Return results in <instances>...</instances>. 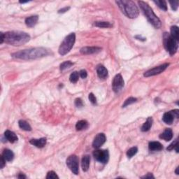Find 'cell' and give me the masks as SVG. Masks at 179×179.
Instances as JSON below:
<instances>
[{
	"label": "cell",
	"instance_id": "4fadbf2b",
	"mask_svg": "<svg viewBox=\"0 0 179 179\" xmlns=\"http://www.w3.org/2000/svg\"><path fill=\"white\" fill-rule=\"evenodd\" d=\"M4 137L9 142H11V143H15V142H16L17 139H18L16 134L13 132L10 131V130H7V131L4 132Z\"/></svg>",
	"mask_w": 179,
	"mask_h": 179
},
{
	"label": "cell",
	"instance_id": "30bf717a",
	"mask_svg": "<svg viewBox=\"0 0 179 179\" xmlns=\"http://www.w3.org/2000/svg\"><path fill=\"white\" fill-rule=\"evenodd\" d=\"M113 90L115 92H118L124 87V80L120 74H117L114 77L112 82Z\"/></svg>",
	"mask_w": 179,
	"mask_h": 179
},
{
	"label": "cell",
	"instance_id": "836d02e7",
	"mask_svg": "<svg viewBox=\"0 0 179 179\" xmlns=\"http://www.w3.org/2000/svg\"><path fill=\"white\" fill-rule=\"evenodd\" d=\"M169 4H170L172 10L176 11L177 9H178V1H169Z\"/></svg>",
	"mask_w": 179,
	"mask_h": 179
},
{
	"label": "cell",
	"instance_id": "8d00e7d4",
	"mask_svg": "<svg viewBox=\"0 0 179 179\" xmlns=\"http://www.w3.org/2000/svg\"><path fill=\"white\" fill-rule=\"evenodd\" d=\"M79 76L81 78H82V79H85V78H86L87 76V71H85V70H84V69L81 70V71H80V72H79Z\"/></svg>",
	"mask_w": 179,
	"mask_h": 179
},
{
	"label": "cell",
	"instance_id": "f546056e",
	"mask_svg": "<svg viewBox=\"0 0 179 179\" xmlns=\"http://www.w3.org/2000/svg\"><path fill=\"white\" fill-rule=\"evenodd\" d=\"M138 152V148L137 147H132L131 148H130L128 150L127 152V156L129 157V158H131L137 154V153Z\"/></svg>",
	"mask_w": 179,
	"mask_h": 179
},
{
	"label": "cell",
	"instance_id": "44dd1931",
	"mask_svg": "<svg viewBox=\"0 0 179 179\" xmlns=\"http://www.w3.org/2000/svg\"><path fill=\"white\" fill-rule=\"evenodd\" d=\"M1 155L6 159V161H8V162H11L14 158V153H13L12 151H11L9 149L4 150L3 153Z\"/></svg>",
	"mask_w": 179,
	"mask_h": 179
},
{
	"label": "cell",
	"instance_id": "e0dca14e",
	"mask_svg": "<svg viewBox=\"0 0 179 179\" xmlns=\"http://www.w3.org/2000/svg\"><path fill=\"white\" fill-rule=\"evenodd\" d=\"M160 139H164V141H169L172 139L173 138V132L171 129H166L162 134L159 135Z\"/></svg>",
	"mask_w": 179,
	"mask_h": 179
},
{
	"label": "cell",
	"instance_id": "4dcf8cb0",
	"mask_svg": "<svg viewBox=\"0 0 179 179\" xmlns=\"http://www.w3.org/2000/svg\"><path fill=\"white\" fill-rule=\"evenodd\" d=\"M137 98H134V97H130V98H128L124 101L123 105H122V107H126L127 106H129V105L133 104V103L137 102Z\"/></svg>",
	"mask_w": 179,
	"mask_h": 179
},
{
	"label": "cell",
	"instance_id": "d4e9b609",
	"mask_svg": "<svg viewBox=\"0 0 179 179\" xmlns=\"http://www.w3.org/2000/svg\"><path fill=\"white\" fill-rule=\"evenodd\" d=\"M18 124L20 129L25 130V131H31V130H32V127H31L30 124H29L28 122L25 121V120H19Z\"/></svg>",
	"mask_w": 179,
	"mask_h": 179
},
{
	"label": "cell",
	"instance_id": "d590c367",
	"mask_svg": "<svg viewBox=\"0 0 179 179\" xmlns=\"http://www.w3.org/2000/svg\"><path fill=\"white\" fill-rule=\"evenodd\" d=\"M75 106L76 107H78V108H81V107L83 106V103L82 100H81V99H80V98L76 99Z\"/></svg>",
	"mask_w": 179,
	"mask_h": 179
},
{
	"label": "cell",
	"instance_id": "5bb4252c",
	"mask_svg": "<svg viewBox=\"0 0 179 179\" xmlns=\"http://www.w3.org/2000/svg\"><path fill=\"white\" fill-rule=\"evenodd\" d=\"M30 143L31 144L34 145V146L39 148H41L44 147L46 144V138H41L39 139H31L30 141Z\"/></svg>",
	"mask_w": 179,
	"mask_h": 179
},
{
	"label": "cell",
	"instance_id": "ab89813d",
	"mask_svg": "<svg viewBox=\"0 0 179 179\" xmlns=\"http://www.w3.org/2000/svg\"><path fill=\"white\" fill-rule=\"evenodd\" d=\"M70 9V7H65L63 8V9H60V10L58 11V13H64L65 12H67V11H68Z\"/></svg>",
	"mask_w": 179,
	"mask_h": 179
},
{
	"label": "cell",
	"instance_id": "277c9868",
	"mask_svg": "<svg viewBox=\"0 0 179 179\" xmlns=\"http://www.w3.org/2000/svg\"><path fill=\"white\" fill-rule=\"evenodd\" d=\"M138 4H139L140 8L143 11V13L146 17L147 20L149 21V23L153 25V26L155 27V28H160L161 26H162L161 21L159 19V17L155 14L153 9L150 7V6L143 1H139Z\"/></svg>",
	"mask_w": 179,
	"mask_h": 179
},
{
	"label": "cell",
	"instance_id": "74e56055",
	"mask_svg": "<svg viewBox=\"0 0 179 179\" xmlns=\"http://www.w3.org/2000/svg\"><path fill=\"white\" fill-rule=\"evenodd\" d=\"M0 159H1V169H3L6 165V159L4 158L2 155L0 157Z\"/></svg>",
	"mask_w": 179,
	"mask_h": 179
},
{
	"label": "cell",
	"instance_id": "484cf974",
	"mask_svg": "<svg viewBox=\"0 0 179 179\" xmlns=\"http://www.w3.org/2000/svg\"><path fill=\"white\" fill-rule=\"evenodd\" d=\"M95 25L96 27L101 28H111L112 25L108 22H104V21H98V22H95Z\"/></svg>",
	"mask_w": 179,
	"mask_h": 179
},
{
	"label": "cell",
	"instance_id": "52a82bcc",
	"mask_svg": "<svg viewBox=\"0 0 179 179\" xmlns=\"http://www.w3.org/2000/svg\"><path fill=\"white\" fill-rule=\"evenodd\" d=\"M67 165L70 170L73 172V174L76 175L79 174V158L76 155H73L68 157L67 159Z\"/></svg>",
	"mask_w": 179,
	"mask_h": 179
},
{
	"label": "cell",
	"instance_id": "60d3db41",
	"mask_svg": "<svg viewBox=\"0 0 179 179\" xmlns=\"http://www.w3.org/2000/svg\"><path fill=\"white\" fill-rule=\"evenodd\" d=\"M142 178H154L155 177L153 176V175L151 174V173H149V174H148L147 175H145L144 176H142Z\"/></svg>",
	"mask_w": 179,
	"mask_h": 179
},
{
	"label": "cell",
	"instance_id": "8fae6325",
	"mask_svg": "<svg viewBox=\"0 0 179 179\" xmlns=\"http://www.w3.org/2000/svg\"><path fill=\"white\" fill-rule=\"evenodd\" d=\"M106 138L104 134H98L96 137H95L94 141H93L92 146L94 147L95 148H100L104 144L105 142H106Z\"/></svg>",
	"mask_w": 179,
	"mask_h": 179
},
{
	"label": "cell",
	"instance_id": "e575fe53",
	"mask_svg": "<svg viewBox=\"0 0 179 179\" xmlns=\"http://www.w3.org/2000/svg\"><path fill=\"white\" fill-rule=\"evenodd\" d=\"M88 99L92 104H97V99L93 93H90L89 96H88Z\"/></svg>",
	"mask_w": 179,
	"mask_h": 179
},
{
	"label": "cell",
	"instance_id": "cb8c5ba5",
	"mask_svg": "<svg viewBox=\"0 0 179 179\" xmlns=\"http://www.w3.org/2000/svg\"><path fill=\"white\" fill-rule=\"evenodd\" d=\"M171 36L174 39V40H176L177 42H178L179 40V32H178V28L177 26H172L171 28Z\"/></svg>",
	"mask_w": 179,
	"mask_h": 179
},
{
	"label": "cell",
	"instance_id": "7c38bea8",
	"mask_svg": "<svg viewBox=\"0 0 179 179\" xmlns=\"http://www.w3.org/2000/svg\"><path fill=\"white\" fill-rule=\"evenodd\" d=\"M102 50L100 47H83L80 50L81 54L83 55H90V54L98 53Z\"/></svg>",
	"mask_w": 179,
	"mask_h": 179
},
{
	"label": "cell",
	"instance_id": "d6a6232c",
	"mask_svg": "<svg viewBox=\"0 0 179 179\" xmlns=\"http://www.w3.org/2000/svg\"><path fill=\"white\" fill-rule=\"evenodd\" d=\"M176 145H178V139H176L174 142H172V143L167 148V150L169 151H172V150L174 149V148L176 147Z\"/></svg>",
	"mask_w": 179,
	"mask_h": 179
},
{
	"label": "cell",
	"instance_id": "f35d334b",
	"mask_svg": "<svg viewBox=\"0 0 179 179\" xmlns=\"http://www.w3.org/2000/svg\"><path fill=\"white\" fill-rule=\"evenodd\" d=\"M172 111L173 113V115H174V118H178V117H179V111L178 109H175V110Z\"/></svg>",
	"mask_w": 179,
	"mask_h": 179
},
{
	"label": "cell",
	"instance_id": "ee69618b",
	"mask_svg": "<svg viewBox=\"0 0 179 179\" xmlns=\"http://www.w3.org/2000/svg\"><path fill=\"white\" fill-rule=\"evenodd\" d=\"M178 169H179V167H177L176 172H175V173H176V174L177 175H178V174H178Z\"/></svg>",
	"mask_w": 179,
	"mask_h": 179
},
{
	"label": "cell",
	"instance_id": "ba28073f",
	"mask_svg": "<svg viewBox=\"0 0 179 179\" xmlns=\"http://www.w3.org/2000/svg\"><path fill=\"white\" fill-rule=\"evenodd\" d=\"M93 156L98 162L106 164L109 159V153L107 150H97L93 152Z\"/></svg>",
	"mask_w": 179,
	"mask_h": 179
},
{
	"label": "cell",
	"instance_id": "6da1fadb",
	"mask_svg": "<svg viewBox=\"0 0 179 179\" xmlns=\"http://www.w3.org/2000/svg\"><path fill=\"white\" fill-rule=\"evenodd\" d=\"M48 50L44 48H32L14 52L12 57L20 60H35L46 56Z\"/></svg>",
	"mask_w": 179,
	"mask_h": 179
},
{
	"label": "cell",
	"instance_id": "8992f818",
	"mask_svg": "<svg viewBox=\"0 0 179 179\" xmlns=\"http://www.w3.org/2000/svg\"><path fill=\"white\" fill-rule=\"evenodd\" d=\"M163 43L164 46L171 55H174L178 50V42L172 37L170 34L165 32L163 35Z\"/></svg>",
	"mask_w": 179,
	"mask_h": 179
},
{
	"label": "cell",
	"instance_id": "b9f144b4",
	"mask_svg": "<svg viewBox=\"0 0 179 179\" xmlns=\"http://www.w3.org/2000/svg\"><path fill=\"white\" fill-rule=\"evenodd\" d=\"M0 36H1V40H0V44H2L4 41V34L3 32L0 33Z\"/></svg>",
	"mask_w": 179,
	"mask_h": 179
},
{
	"label": "cell",
	"instance_id": "4316f807",
	"mask_svg": "<svg viewBox=\"0 0 179 179\" xmlns=\"http://www.w3.org/2000/svg\"><path fill=\"white\" fill-rule=\"evenodd\" d=\"M154 3L159 8V9H162V10H164V11L167 10V2L165 1H154Z\"/></svg>",
	"mask_w": 179,
	"mask_h": 179
},
{
	"label": "cell",
	"instance_id": "2e32d148",
	"mask_svg": "<svg viewBox=\"0 0 179 179\" xmlns=\"http://www.w3.org/2000/svg\"><path fill=\"white\" fill-rule=\"evenodd\" d=\"M38 20V15H33V16L28 17L25 19V24H26L27 26H28L29 28H33V27L35 26L36 23H37Z\"/></svg>",
	"mask_w": 179,
	"mask_h": 179
},
{
	"label": "cell",
	"instance_id": "d6986e66",
	"mask_svg": "<svg viewBox=\"0 0 179 179\" xmlns=\"http://www.w3.org/2000/svg\"><path fill=\"white\" fill-rule=\"evenodd\" d=\"M148 148L152 151H161L163 149V146L158 141H151L148 144Z\"/></svg>",
	"mask_w": 179,
	"mask_h": 179
},
{
	"label": "cell",
	"instance_id": "ffe728a7",
	"mask_svg": "<svg viewBox=\"0 0 179 179\" xmlns=\"http://www.w3.org/2000/svg\"><path fill=\"white\" fill-rule=\"evenodd\" d=\"M90 162V157L89 155H84L82 158V162H81V166H82L83 171L87 172L89 169Z\"/></svg>",
	"mask_w": 179,
	"mask_h": 179
},
{
	"label": "cell",
	"instance_id": "1f68e13d",
	"mask_svg": "<svg viewBox=\"0 0 179 179\" xmlns=\"http://www.w3.org/2000/svg\"><path fill=\"white\" fill-rule=\"evenodd\" d=\"M46 178L47 179H50V178H59V176L56 174V173L53 171H50L47 174V176H46Z\"/></svg>",
	"mask_w": 179,
	"mask_h": 179
},
{
	"label": "cell",
	"instance_id": "5b68a950",
	"mask_svg": "<svg viewBox=\"0 0 179 179\" xmlns=\"http://www.w3.org/2000/svg\"><path fill=\"white\" fill-rule=\"evenodd\" d=\"M75 40L76 35L74 33H71L67 36H66L59 47L58 52H59L60 55H65L66 54H67L71 50V48H73Z\"/></svg>",
	"mask_w": 179,
	"mask_h": 179
},
{
	"label": "cell",
	"instance_id": "f1b7e54d",
	"mask_svg": "<svg viewBox=\"0 0 179 179\" xmlns=\"http://www.w3.org/2000/svg\"><path fill=\"white\" fill-rule=\"evenodd\" d=\"M79 72H77V71H74V72H73L71 75H70L69 81H71L72 83H77L78 80H79Z\"/></svg>",
	"mask_w": 179,
	"mask_h": 179
},
{
	"label": "cell",
	"instance_id": "83f0119b",
	"mask_svg": "<svg viewBox=\"0 0 179 179\" xmlns=\"http://www.w3.org/2000/svg\"><path fill=\"white\" fill-rule=\"evenodd\" d=\"M73 65V62H71V61H65L60 65V70L61 71H64V70L68 69V68L71 67V66Z\"/></svg>",
	"mask_w": 179,
	"mask_h": 179
},
{
	"label": "cell",
	"instance_id": "603a6c76",
	"mask_svg": "<svg viewBox=\"0 0 179 179\" xmlns=\"http://www.w3.org/2000/svg\"><path fill=\"white\" fill-rule=\"evenodd\" d=\"M89 124L88 122H87L86 120H80L76 124V129L78 131H81V130H86L87 127H88Z\"/></svg>",
	"mask_w": 179,
	"mask_h": 179
},
{
	"label": "cell",
	"instance_id": "3957f363",
	"mask_svg": "<svg viewBox=\"0 0 179 179\" xmlns=\"http://www.w3.org/2000/svg\"><path fill=\"white\" fill-rule=\"evenodd\" d=\"M116 3L118 4L122 13L130 18H136L139 15V9L134 1L130 0H122L116 1Z\"/></svg>",
	"mask_w": 179,
	"mask_h": 179
},
{
	"label": "cell",
	"instance_id": "ac0fdd59",
	"mask_svg": "<svg viewBox=\"0 0 179 179\" xmlns=\"http://www.w3.org/2000/svg\"><path fill=\"white\" fill-rule=\"evenodd\" d=\"M162 120L166 124H172L174 120V115H173V113L172 111H171L165 113L162 117Z\"/></svg>",
	"mask_w": 179,
	"mask_h": 179
},
{
	"label": "cell",
	"instance_id": "7402d4cb",
	"mask_svg": "<svg viewBox=\"0 0 179 179\" xmlns=\"http://www.w3.org/2000/svg\"><path fill=\"white\" fill-rule=\"evenodd\" d=\"M153 118L152 117H149L148 118V119L146 120V121L144 123H143V125H142L141 127V131L142 132H148V130H150L151 127H152V124H153Z\"/></svg>",
	"mask_w": 179,
	"mask_h": 179
},
{
	"label": "cell",
	"instance_id": "7a4b0ae2",
	"mask_svg": "<svg viewBox=\"0 0 179 179\" xmlns=\"http://www.w3.org/2000/svg\"><path fill=\"white\" fill-rule=\"evenodd\" d=\"M30 40V35L28 33L20 31H10L4 34V41L12 46H22L28 43Z\"/></svg>",
	"mask_w": 179,
	"mask_h": 179
},
{
	"label": "cell",
	"instance_id": "7bdbcfd3",
	"mask_svg": "<svg viewBox=\"0 0 179 179\" xmlns=\"http://www.w3.org/2000/svg\"><path fill=\"white\" fill-rule=\"evenodd\" d=\"M17 178H26V176L23 174H22V173H20V174H19L18 176H17Z\"/></svg>",
	"mask_w": 179,
	"mask_h": 179
},
{
	"label": "cell",
	"instance_id": "9c48e42d",
	"mask_svg": "<svg viewBox=\"0 0 179 179\" xmlns=\"http://www.w3.org/2000/svg\"><path fill=\"white\" fill-rule=\"evenodd\" d=\"M168 66H169V64L166 63V64H164V65L158 66V67H155L154 68H153V69L148 70V71H146L143 76H144L145 77H150V76H153L159 74V73L163 72V71L168 67Z\"/></svg>",
	"mask_w": 179,
	"mask_h": 179
},
{
	"label": "cell",
	"instance_id": "9a60e30c",
	"mask_svg": "<svg viewBox=\"0 0 179 179\" xmlns=\"http://www.w3.org/2000/svg\"><path fill=\"white\" fill-rule=\"evenodd\" d=\"M97 73L98 76L102 79H105L108 76V70L103 65H100L97 67Z\"/></svg>",
	"mask_w": 179,
	"mask_h": 179
}]
</instances>
